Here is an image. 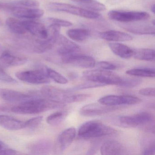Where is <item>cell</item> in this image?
<instances>
[{"mask_svg":"<svg viewBox=\"0 0 155 155\" xmlns=\"http://www.w3.org/2000/svg\"><path fill=\"white\" fill-rule=\"evenodd\" d=\"M65 104L57 103L45 98L32 99L16 105H12L10 112L20 114H38L51 110L65 107Z\"/></svg>","mask_w":155,"mask_h":155,"instance_id":"obj_1","label":"cell"},{"mask_svg":"<svg viewBox=\"0 0 155 155\" xmlns=\"http://www.w3.org/2000/svg\"><path fill=\"white\" fill-rule=\"evenodd\" d=\"M38 97L42 96L44 98L51 101L65 104L66 103L81 102L87 99L88 94H75L68 90H64L53 86L43 87L38 93L36 92Z\"/></svg>","mask_w":155,"mask_h":155,"instance_id":"obj_2","label":"cell"},{"mask_svg":"<svg viewBox=\"0 0 155 155\" xmlns=\"http://www.w3.org/2000/svg\"><path fill=\"white\" fill-rule=\"evenodd\" d=\"M116 132V130L100 120H91L81 125L78 131V136L79 138L89 139L106 137Z\"/></svg>","mask_w":155,"mask_h":155,"instance_id":"obj_3","label":"cell"},{"mask_svg":"<svg viewBox=\"0 0 155 155\" xmlns=\"http://www.w3.org/2000/svg\"><path fill=\"white\" fill-rule=\"evenodd\" d=\"M82 78L87 81L99 82L106 85H115L123 87L125 78L110 71L98 69L83 72Z\"/></svg>","mask_w":155,"mask_h":155,"instance_id":"obj_4","label":"cell"},{"mask_svg":"<svg viewBox=\"0 0 155 155\" xmlns=\"http://www.w3.org/2000/svg\"><path fill=\"white\" fill-rule=\"evenodd\" d=\"M46 8L50 11L61 12L79 16L85 18L95 19L100 15L95 12L88 10L83 8H78L73 5L60 2H49L46 5Z\"/></svg>","mask_w":155,"mask_h":155,"instance_id":"obj_5","label":"cell"},{"mask_svg":"<svg viewBox=\"0 0 155 155\" xmlns=\"http://www.w3.org/2000/svg\"><path fill=\"white\" fill-rule=\"evenodd\" d=\"M110 19L118 22L129 23L145 21L150 18V15L145 12L112 10L108 13Z\"/></svg>","mask_w":155,"mask_h":155,"instance_id":"obj_6","label":"cell"},{"mask_svg":"<svg viewBox=\"0 0 155 155\" xmlns=\"http://www.w3.org/2000/svg\"><path fill=\"white\" fill-rule=\"evenodd\" d=\"M154 121L152 115L147 112H141L130 116H120L118 118L120 124L125 127H136L145 126Z\"/></svg>","mask_w":155,"mask_h":155,"instance_id":"obj_7","label":"cell"},{"mask_svg":"<svg viewBox=\"0 0 155 155\" xmlns=\"http://www.w3.org/2000/svg\"><path fill=\"white\" fill-rule=\"evenodd\" d=\"M16 76L21 81L30 84H48L51 81L46 73L45 67L34 70L19 71L16 73Z\"/></svg>","mask_w":155,"mask_h":155,"instance_id":"obj_8","label":"cell"},{"mask_svg":"<svg viewBox=\"0 0 155 155\" xmlns=\"http://www.w3.org/2000/svg\"><path fill=\"white\" fill-rule=\"evenodd\" d=\"M61 60L65 64L83 68H94L96 64L95 59L92 57L78 54V52L61 56Z\"/></svg>","mask_w":155,"mask_h":155,"instance_id":"obj_9","label":"cell"},{"mask_svg":"<svg viewBox=\"0 0 155 155\" xmlns=\"http://www.w3.org/2000/svg\"><path fill=\"white\" fill-rule=\"evenodd\" d=\"M141 101V99L137 97L124 95H108L102 97L98 100V102L100 104L111 107L136 105Z\"/></svg>","mask_w":155,"mask_h":155,"instance_id":"obj_10","label":"cell"},{"mask_svg":"<svg viewBox=\"0 0 155 155\" xmlns=\"http://www.w3.org/2000/svg\"><path fill=\"white\" fill-rule=\"evenodd\" d=\"M119 109L118 107L106 106L100 103H92L85 105L81 108L80 113L84 117H91L100 116L116 111Z\"/></svg>","mask_w":155,"mask_h":155,"instance_id":"obj_11","label":"cell"},{"mask_svg":"<svg viewBox=\"0 0 155 155\" xmlns=\"http://www.w3.org/2000/svg\"><path fill=\"white\" fill-rule=\"evenodd\" d=\"M0 98L10 102L17 103L39 97L34 93L25 94L13 90L0 88Z\"/></svg>","mask_w":155,"mask_h":155,"instance_id":"obj_12","label":"cell"},{"mask_svg":"<svg viewBox=\"0 0 155 155\" xmlns=\"http://www.w3.org/2000/svg\"><path fill=\"white\" fill-rule=\"evenodd\" d=\"M11 12L17 18L30 20L40 18L44 14V11L41 9L19 6H15Z\"/></svg>","mask_w":155,"mask_h":155,"instance_id":"obj_13","label":"cell"},{"mask_svg":"<svg viewBox=\"0 0 155 155\" xmlns=\"http://www.w3.org/2000/svg\"><path fill=\"white\" fill-rule=\"evenodd\" d=\"M76 129L73 127L69 128L63 130L59 135L57 140V149L60 152L66 150L75 138Z\"/></svg>","mask_w":155,"mask_h":155,"instance_id":"obj_14","label":"cell"},{"mask_svg":"<svg viewBox=\"0 0 155 155\" xmlns=\"http://www.w3.org/2000/svg\"><path fill=\"white\" fill-rule=\"evenodd\" d=\"M56 43L59 46L57 52L61 56L76 53L80 50L78 45L60 34L58 37Z\"/></svg>","mask_w":155,"mask_h":155,"instance_id":"obj_15","label":"cell"},{"mask_svg":"<svg viewBox=\"0 0 155 155\" xmlns=\"http://www.w3.org/2000/svg\"><path fill=\"white\" fill-rule=\"evenodd\" d=\"M27 31L33 36L41 39H46L48 37V29L42 23L33 21H22Z\"/></svg>","mask_w":155,"mask_h":155,"instance_id":"obj_16","label":"cell"},{"mask_svg":"<svg viewBox=\"0 0 155 155\" xmlns=\"http://www.w3.org/2000/svg\"><path fill=\"white\" fill-rule=\"evenodd\" d=\"M27 61V58L14 56L7 51H4L0 55V65L6 68L21 66Z\"/></svg>","mask_w":155,"mask_h":155,"instance_id":"obj_17","label":"cell"},{"mask_svg":"<svg viewBox=\"0 0 155 155\" xmlns=\"http://www.w3.org/2000/svg\"><path fill=\"white\" fill-rule=\"evenodd\" d=\"M122 28L129 32L138 35H155V28L153 25L147 24H126Z\"/></svg>","mask_w":155,"mask_h":155,"instance_id":"obj_18","label":"cell"},{"mask_svg":"<svg viewBox=\"0 0 155 155\" xmlns=\"http://www.w3.org/2000/svg\"><path fill=\"white\" fill-rule=\"evenodd\" d=\"M100 36L102 39L107 41H126L133 39L131 35L125 32L116 30L107 31L100 33Z\"/></svg>","mask_w":155,"mask_h":155,"instance_id":"obj_19","label":"cell"},{"mask_svg":"<svg viewBox=\"0 0 155 155\" xmlns=\"http://www.w3.org/2000/svg\"><path fill=\"white\" fill-rule=\"evenodd\" d=\"M0 126L11 130L25 128V122L6 115H0Z\"/></svg>","mask_w":155,"mask_h":155,"instance_id":"obj_20","label":"cell"},{"mask_svg":"<svg viewBox=\"0 0 155 155\" xmlns=\"http://www.w3.org/2000/svg\"><path fill=\"white\" fill-rule=\"evenodd\" d=\"M123 147L121 143L117 140H108L101 147V153L104 155H117L122 154Z\"/></svg>","mask_w":155,"mask_h":155,"instance_id":"obj_21","label":"cell"},{"mask_svg":"<svg viewBox=\"0 0 155 155\" xmlns=\"http://www.w3.org/2000/svg\"><path fill=\"white\" fill-rule=\"evenodd\" d=\"M109 47L114 54L121 58L129 59L133 57V50L127 45L119 43H111L109 44Z\"/></svg>","mask_w":155,"mask_h":155,"instance_id":"obj_22","label":"cell"},{"mask_svg":"<svg viewBox=\"0 0 155 155\" xmlns=\"http://www.w3.org/2000/svg\"><path fill=\"white\" fill-rule=\"evenodd\" d=\"M51 148V144L46 140H41L33 142L29 146V150L33 154H41L48 153Z\"/></svg>","mask_w":155,"mask_h":155,"instance_id":"obj_23","label":"cell"},{"mask_svg":"<svg viewBox=\"0 0 155 155\" xmlns=\"http://www.w3.org/2000/svg\"><path fill=\"white\" fill-rule=\"evenodd\" d=\"M6 24L10 31L14 34L22 35L28 32L22 21L19 20L12 18H8L6 20Z\"/></svg>","mask_w":155,"mask_h":155,"instance_id":"obj_24","label":"cell"},{"mask_svg":"<svg viewBox=\"0 0 155 155\" xmlns=\"http://www.w3.org/2000/svg\"><path fill=\"white\" fill-rule=\"evenodd\" d=\"M133 57L138 60L154 61H155V51L147 48L133 50Z\"/></svg>","mask_w":155,"mask_h":155,"instance_id":"obj_25","label":"cell"},{"mask_svg":"<svg viewBox=\"0 0 155 155\" xmlns=\"http://www.w3.org/2000/svg\"><path fill=\"white\" fill-rule=\"evenodd\" d=\"M70 38L76 41H84L90 36V32L85 29H72L69 30L67 32Z\"/></svg>","mask_w":155,"mask_h":155,"instance_id":"obj_26","label":"cell"},{"mask_svg":"<svg viewBox=\"0 0 155 155\" xmlns=\"http://www.w3.org/2000/svg\"><path fill=\"white\" fill-rule=\"evenodd\" d=\"M126 73L135 77L154 78L155 77V69L149 68H134L127 71Z\"/></svg>","mask_w":155,"mask_h":155,"instance_id":"obj_27","label":"cell"},{"mask_svg":"<svg viewBox=\"0 0 155 155\" xmlns=\"http://www.w3.org/2000/svg\"><path fill=\"white\" fill-rule=\"evenodd\" d=\"M68 115V112L66 111L54 112L47 117V123L51 126H58L64 121Z\"/></svg>","mask_w":155,"mask_h":155,"instance_id":"obj_28","label":"cell"},{"mask_svg":"<svg viewBox=\"0 0 155 155\" xmlns=\"http://www.w3.org/2000/svg\"><path fill=\"white\" fill-rule=\"evenodd\" d=\"M83 8L92 12H101L105 11L106 7L105 5L98 2L94 0H89L88 1L79 3Z\"/></svg>","mask_w":155,"mask_h":155,"instance_id":"obj_29","label":"cell"},{"mask_svg":"<svg viewBox=\"0 0 155 155\" xmlns=\"http://www.w3.org/2000/svg\"><path fill=\"white\" fill-rule=\"evenodd\" d=\"M45 70L49 78L53 80L57 83L60 84H66L68 82V81L65 77L56 71L46 67H45Z\"/></svg>","mask_w":155,"mask_h":155,"instance_id":"obj_30","label":"cell"},{"mask_svg":"<svg viewBox=\"0 0 155 155\" xmlns=\"http://www.w3.org/2000/svg\"><path fill=\"white\" fill-rule=\"evenodd\" d=\"M87 82L82 83L78 86H75L73 87L68 89L69 91H76L81 90L87 89L92 88L99 87H103L106 85L99 82H94V81H87Z\"/></svg>","mask_w":155,"mask_h":155,"instance_id":"obj_31","label":"cell"},{"mask_svg":"<svg viewBox=\"0 0 155 155\" xmlns=\"http://www.w3.org/2000/svg\"><path fill=\"white\" fill-rule=\"evenodd\" d=\"M11 3L16 6L26 8H36L40 6L37 0H15Z\"/></svg>","mask_w":155,"mask_h":155,"instance_id":"obj_32","label":"cell"},{"mask_svg":"<svg viewBox=\"0 0 155 155\" xmlns=\"http://www.w3.org/2000/svg\"><path fill=\"white\" fill-rule=\"evenodd\" d=\"M46 21L49 22L50 24L57 25L60 27H69L72 26V23L70 21L64 20L61 19L54 18H48Z\"/></svg>","mask_w":155,"mask_h":155,"instance_id":"obj_33","label":"cell"},{"mask_svg":"<svg viewBox=\"0 0 155 155\" xmlns=\"http://www.w3.org/2000/svg\"><path fill=\"white\" fill-rule=\"evenodd\" d=\"M42 119V117H38L29 120L25 122V128H34L36 127L41 123Z\"/></svg>","mask_w":155,"mask_h":155,"instance_id":"obj_34","label":"cell"},{"mask_svg":"<svg viewBox=\"0 0 155 155\" xmlns=\"http://www.w3.org/2000/svg\"><path fill=\"white\" fill-rule=\"evenodd\" d=\"M96 65L99 68L105 70L113 71L117 68V67L114 64L108 61H99L96 64Z\"/></svg>","mask_w":155,"mask_h":155,"instance_id":"obj_35","label":"cell"},{"mask_svg":"<svg viewBox=\"0 0 155 155\" xmlns=\"http://www.w3.org/2000/svg\"><path fill=\"white\" fill-rule=\"evenodd\" d=\"M0 81L5 83H15L16 81L7 74L3 69L0 67Z\"/></svg>","mask_w":155,"mask_h":155,"instance_id":"obj_36","label":"cell"},{"mask_svg":"<svg viewBox=\"0 0 155 155\" xmlns=\"http://www.w3.org/2000/svg\"><path fill=\"white\" fill-rule=\"evenodd\" d=\"M155 88L147 87L141 89L139 91V94L146 97H155Z\"/></svg>","mask_w":155,"mask_h":155,"instance_id":"obj_37","label":"cell"},{"mask_svg":"<svg viewBox=\"0 0 155 155\" xmlns=\"http://www.w3.org/2000/svg\"><path fill=\"white\" fill-rule=\"evenodd\" d=\"M15 6H16L13 5L11 2H10V3H6V2H0V10H2L11 12Z\"/></svg>","mask_w":155,"mask_h":155,"instance_id":"obj_38","label":"cell"},{"mask_svg":"<svg viewBox=\"0 0 155 155\" xmlns=\"http://www.w3.org/2000/svg\"><path fill=\"white\" fill-rule=\"evenodd\" d=\"M155 153V144L150 146L148 148L146 149L143 151V155H154Z\"/></svg>","mask_w":155,"mask_h":155,"instance_id":"obj_39","label":"cell"},{"mask_svg":"<svg viewBox=\"0 0 155 155\" xmlns=\"http://www.w3.org/2000/svg\"><path fill=\"white\" fill-rule=\"evenodd\" d=\"M18 154V152L16 150L12 149H4L0 150V155H15Z\"/></svg>","mask_w":155,"mask_h":155,"instance_id":"obj_40","label":"cell"},{"mask_svg":"<svg viewBox=\"0 0 155 155\" xmlns=\"http://www.w3.org/2000/svg\"><path fill=\"white\" fill-rule=\"evenodd\" d=\"M12 106L9 104H0V112H10Z\"/></svg>","mask_w":155,"mask_h":155,"instance_id":"obj_41","label":"cell"},{"mask_svg":"<svg viewBox=\"0 0 155 155\" xmlns=\"http://www.w3.org/2000/svg\"><path fill=\"white\" fill-rule=\"evenodd\" d=\"M123 0H108V2L110 5H115L122 2Z\"/></svg>","mask_w":155,"mask_h":155,"instance_id":"obj_42","label":"cell"},{"mask_svg":"<svg viewBox=\"0 0 155 155\" xmlns=\"http://www.w3.org/2000/svg\"><path fill=\"white\" fill-rule=\"evenodd\" d=\"M71 1L74 2H77V3H80L82 2H85L88 1L89 0H71Z\"/></svg>","mask_w":155,"mask_h":155,"instance_id":"obj_43","label":"cell"},{"mask_svg":"<svg viewBox=\"0 0 155 155\" xmlns=\"http://www.w3.org/2000/svg\"><path fill=\"white\" fill-rule=\"evenodd\" d=\"M151 11L153 12V14H155V6L154 4H153L152 6H151Z\"/></svg>","mask_w":155,"mask_h":155,"instance_id":"obj_44","label":"cell"},{"mask_svg":"<svg viewBox=\"0 0 155 155\" xmlns=\"http://www.w3.org/2000/svg\"><path fill=\"white\" fill-rule=\"evenodd\" d=\"M2 145L1 144V143L0 142V150H1L2 149Z\"/></svg>","mask_w":155,"mask_h":155,"instance_id":"obj_45","label":"cell"}]
</instances>
